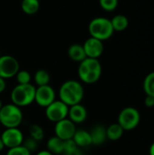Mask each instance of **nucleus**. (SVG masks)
I'll use <instances>...</instances> for the list:
<instances>
[{"mask_svg":"<svg viewBox=\"0 0 154 155\" xmlns=\"http://www.w3.org/2000/svg\"><path fill=\"white\" fill-rule=\"evenodd\" d=\"M84 96V87L81 83L75 80H68L64 82L59 89L60 100L69 107L81 104Z\"/></svg>","mask_w":154,"mask_h":155,"instance_id":"obj_1","label":"nucleus"},{"mask_svg":"<svg viewBox=\"0 0 154 155\" xmlns=\"http://www.w3.org/2000/svg\"><path fill=\"white\" fill-rule=\"evenodd\" d=\"M102 75V65L98 59L86 57L78 66L80 80L87 84L96 83Z\"/></svg>","mask_w":154,"mask_h":155,"instance_id":"obj_2","label":"nucleus"},{"mask_svg":"<svg viewBox=\"0 0 154 155\" xmlns=\"http://www.w3.org/2000/svg\"><path fill=\"white\" fill-rule=\"evenodd\" d=\"M36 88L31 84H17L11 92L10 97L12 104L18 107H25L34 102Z\"/></svg>","mask_w":154,"mask_h":155,"instance_id":"obj_3","label":"nucleus"},{"mask_svg":"<svg viewBox=\"0 0 154 155\" xmlns=\"http://www.w3.org/2000/svg\"><path fill=\"white\" fill-rule=\"evenodd\" d=\"M23 122V113L20 107L14 104H3L0 110V124L5 128H18Z\"/></svg>","mask_w":154,"mask_h":155,"instance_id":"obj_4","label":"nucleus"},{"mask_svg":"<svg viewBox=\"0 0 154 155\" xmlns=\"http://www.w3.org/2000/svg\"><path fill=\"white\" fill-rule=\"evenodd\" d=\"M91 37L101 41L109 39L113 34V28L111 20L105 17H96L93 19L88 26Z\"/></svg>","mask_w":154,"mask_h":155,"instance_id":"obj_5","label":"nucleus"},{"mask_svg":"<svg viewBox=\"0 0 154 155\" xmlns=\"http://www.w3.org/2000/svg\"><path fill=\"white\" fill-rule=\"evenodd\" d=\"M141 120L140 113L133 107H126L123 109L118 116V124L124 131L135 129Z\"/></svg>","mask_w":154,"mask_h":155,"instance_id":"obj_6","label":"nucleus"},{"mask_svg":"<svg viewBox=\"0 0 154 155\" xmlns=\"http://www.w3.org/2000/svg\"><path fill=\"white\" fill-rule=\"evenodd\" d=\"M68 111L69 106H67L61 100H54L45 108V116L50 122L57 123L68 116Z\"/></svg>","mask_w":154,"mask_h":155,"instance_id":"obj_7","label":"nucleus"},{"mask_svg":"<svg viewBox=\"0 0 154 155\" xmlns=\"http://www.w3.org/2000/svg\"><path fill=\"white\" fill-rule=\"evenodd\" d=\"M19 71L18 61L11 55L0 56V77L9 79L16 75Z\"/></svg>","mask_w":154,"mask_h":155,"instance_id":"obj_8","label":"nucleus"},{"mask_svg":"<svg viewBox=\"0 0 154 155\" xmlns=\"http://www.w3.org/2000/svg\"><path fill=\"white\" fill-rule=\"evenodd\" d=\"M55 100V92L49 84L38 86L35 90L34 102L41 107L46 108Z\"/></svg>","mask_w":154,"mask_h":155,"instance_id":"obj_9","label":"nucleus"},{"mask_svg":"<svg viewBox=\"0 0 154 155\" xmlns=\"http://www.w3.org/2000/svg\"><path fill=\"white\" fill-rule=\"evenodd\" d=\"M0 138L5 147L9 149L20 146L24 142V135L18 128H5Z\"/></svg>","mask_w":154,"mask_h":155,"instance_id":"obj_10","label":"nucleus"},{"mask_svg":"<svg viewBox=\"0 0 154 155\" xmlns=\"http://www.w3.org/2000/svg\"><path fill=\"white\" fill-rule=\"evenodd\" d=\"M75 132H76L75 124H74L70 119L65 118L62 121L55 123V126H54L55 136L63 141L73 139Z\"/></svg>","mask_w":154,"mask_h":155,"instance_id":"obj_11","label":"nucleus"},{"mask_svg":"<svg viewBox=\"0 0 154 155\" xmlns=\"http://www.w3.org/2000/svg\"><path fill=\"white\" fill-rule=\"evenodd\" d=\"M83 47L84 49L86 57H89V58L98 59L103 52V41L93 38V37L88 38L83 45Z\"/></svg>","mask_w":154,"mask_h":155,"instance_id":"obj_12","label":"nucleus"},{"mask_svg":"<svg viewBox=\"0 0 154 155\" xmlns=\"http://www.w3.org/2000/svg\"><path fill=\"white\" fill-rule=\"evenodd\" d=\"M87 115H88V113H87L86 108L84 105H82L81 104H78L69 107L68 116H69V119L74 124L84 123L86 120Z\"/></svg>","mask_w":154,"mask_h":155,"instance_id":"obj_13","label":"nucleus"},{"mask_svg":"<svg viewBox=\"0 0 154 155\" xmlns=\"http://www.w3.org/2000/svg\"><path fill=\"white\" fill-rule=\"evenodd\" d=\"M90 135L92 138V144L93 145H101L103 144L106 139V128L103 125L98 124L94 126L90 132Z\"/></svg>","mask_w":154,"mask_h":155,"instance_id":"obj_14","label":"nucleus"},{"mask_svg":"<svg viewBox=\"0 0 154 155\" xmlns=\"http://www.w3.org/2000/svg\"><path fill=\"white\" fill-rule=\"evenodd\" d=\"M73 140L77 147H87L92 144V138L90 133L85 130H76Z\"/></svg>","mask_w":154,"mask_h":155,"instance_id":"obj_15","label":"nucleus"},{"mask_svg":"<svg viewBox=\"0 0 154 155\" xmlns=\"http://www.w3.org/2000/svg\"><path fill=\"white\" fill-rule=\"evenodd\" d=\"M68 55L71 60L74 62H79L81 63L86 58V54L84 52V49L83 45H72L69 49H68Z\"/></svg>","mask_w":154,"mask_h":155,"instance_id":"obj_16","label":"nucleus"},{"mask_svg":"<svg viewBox=\"0 0 154 155\" xmlns=\"http://www.w3.org/2000/svg\"><path fill=\"white\" fill-rule=\"evenodd\" d=\"M46 146H47V150L53 154L64 153V141L56 136L51 137L47 141Z\"/></svg>","mask_w":154,"mask_h":155,"instance_id":"obj_17","label":"nucleus"},{"mask_svg":"<svg viewBox=\"0 0 154 155\" xmlns=\"http://www.w3.org/2000/svg\"><path fill=\"white\" fill-rule=\"evenodd\" d=\"M113 31L122 32L124 31L129 25V19L124 15H116L111 20Z\"/></svg>","mask_w":154,"mask_h":155,"instance_id":"obj_18","label":"nucleus"},{"mask_svg":"<svg viewBox=\"0 0 154 155\" xmlns=\"http://www.w3.org/2000/svg\"><path fill=\"white\" fill-rule=\"evenodd\" d=\"M123 132H124V130L121 127V125L118 123L113 124L106 128L107 139H109L111 141H117L123 136Z\"/></svg>","mask_w":154,"mask_h":155,"instance_id":"obj_19","label":"nucleus"},{"mask_svg":"<svg viewBox=\"0 0 154 155\" xmlns=\"http://www.w3.org/2000/svg\"><path fill=\"white\" fill-rule=\"evenodd\" d=\"M21 7L26 15H34L39 10L40 3L39 0H23Z\"/></svg>","mask_w":154,"mask_h":155,"instance_id":"obj_20","label":"nucleus"},{"mask_svg":"<svg viewBox=\"0 0 154 155\" xmlns=\"http://www.w3.org/2000/svg\"><path fill=\"white\" fill-rule=\"evenodd\" d=\"M34 80L35 84L38 86L47 85L49 84V82H50V74H48L47 71L40 69L35 72L34 75Z\"/></svg>","mask_w":154,"mask_h":155,"instance_id":"obj_21","label":"nucleus"},{"mask_svg":"<svg viewBox=\"0 0 154 155\" xmlns=\"http://www.w3.org/2000/svg\"><path fill=\"white\" fill-rule=\"evenodd\" d=\"M29 135L31 138H33L34 140L37 141V142H40L44 139V129L39 125V124H33L29 126Z\"/></svg>","mask_w":154,"mask_h":155,"instance_id":"obj_22","label":"nucleus"},{"mask_svg":"<svg viewBox=\"0 0 154 155\" xmlns=\"http://www.w3.org/2000/svg\"><path fill=\"white\" fill-rule=\"evenodd\" d=\"M143 89L147 95L154 97V72L146 75L143 82Z\"/></svg>","mask_w":154,"mask_h":155,"instance_id":"obj_23","label":"nucleus"},{"mask_svg":"<svg viewBox=\"0 0 154 155\" xmlns=\"http://www.w3.org/2000/svg\"><path fill=\"white\" fill-rule=\"evenodd\" d=\"M16 80L18 84H30L31 74L26 70H19L16 74Z\"/></svg>","mask_w":154,"mask_h":155,"instance_id":"obj_24","label":"nucleus"},{"mask_svg":"<svg viewBox=\"0 0 154 155\" xmlns=\"http://www.w3.org/2000/svg\"><path fill=\"white\" fill-rule=\"evenodd\" d=\"M101 7L108 12H112L117 8L118 0H99Z\"/></svg>","mask_w":154,"mask_h":155,"instance_id":"obj_25","label":"nucleus"},{"mask_svg":"<svg viewBox=\"0 0 154 155\" xmlns=\"http://www.w3.org/2000/svg\"><path fill=\"white\" fill-rule=\"evenodd\" d=\"M6 155H31V153L23 145L8 149Z\"/></svg>","mask_w":154,"mask_h":155,"instance_id":"obj_26","label":"nucleus"},{"mask_svg":"<svg viewBox=\"0 0 154 155\" xmlns=\"http://www.w3.org/2000/svg\"><path fill=\"white\" fill-rule=\"evenodd\" d=\"M22 145L25 146L30 153H33V152L36 151V149L38 147V142L35 141V140H34L33 138L29 137L25 141L23 142V144Z\"/></svg>","mask_w":154,"mask_h":155,"instance_id":"obj_27","label":"nucleus"},{"mask_svg":"<svg viewBox=\"0 0 154 155\" xmlns=\"http://www.w3.org/2000/svg\"><path fill=\"white\" fill-rule=\"evenodd\" d=\"M78 147L75 144L74 141L73 139H69L66 141H64V153H71L74 150H76Z\"/></svg>","mask_w":154,"mask_h":155,"instance_id":"obj_28","label":"nucleus"},{"mask_svg":"<svg viewBox=\"0 0 154 155\" xmlns=\"http://www.w3.org/2000/svg\"><path fill=\"white\" fill-rule=\"evenodd\" d=\"M144 104L147 107H153L154 106V97L153 96H150L147 95L145 100H144Z\"/></svg>","mask_w":154,"mask_h":155,"instance_id":"obj_29","label":"nucleus"},{"mask_svg":"<svg viewBox=\"0 0 154 155\" xmlns=\"http://www.w3.org/2000/svg\"><path fill=\"white\" fill-rule=\"evenodd\" d=\"M6 87V84H5V79L0 77V94L3 93L5 90Z\"/></svg>","mask_w":154,"mask_h":155,"instance_id":"obj_30","label":"nucleus"},{"mask_svg":"<svg viewBox=\"0 0 154 155\" xmlns=\"http://www.w3.org/2000/svg\"><path fill=\"white\" fill-rule=\"evenodd\" d=\"M64 155H84L83 153L79 150V148H77L76 150L71 152V153H64Z\"/></svg>","mask_w":154,"mask_h":155,"instance_id":"obj_31","label":"nucleus"},{"mask_svg":"<svg viewBox=\"0 0 154 155\" xmlns=\"http://www.w3.org/2000/svg\"><path fill=\"white\" fill-rule=\"evenodd\" d=\"M36 155H54L53 153H51L48 150H43V151H40L38 152Z\"/></svg>","mask_w":154,"mask_h":155,"instance_id":"obj_32","label":"nucleus"},{"mask_svg":"<svg viewBox=\"0 0 154 155\" xmlns=\"http://www.w3.org/2000/svg\"><path fill=\"white\" fill-rule=\"evenodd\" d=\"M150 155H154V143L150 147Z\"/></svg>","mask_w":154,"mask_h":155,"instance_id":"obj_33","label":"nucleus"},{"mask_svg":"<svg viewBox=\"0 0 154 155\" xmlns=\"http://www.w3.org/2000/svg\"><path fill=\"white\" fill-rule=\"evenodd\" d=\"M4 148H5V145H4V143H3V142H2V140H1V138H0V152L3 151Z\"/></svg>","mask_w":154,"mask_h":155,"instance_id":"obj_34","label":"nucleus"},{"mask_svg":"<svg viewBox=\"0 0 154 155\" xmlns=\"http://www.w3.org/2000/svg\"><path fill=\"white\" fill-rule=\"evenodd\" d=\"M2 106H3V104H2V101L0 100V110H1V108H2Z\"/></svg>","mask_w":154,"mask_h":155,"instance_id":"obj_35","label":"nucleus"},{"mask_svg":"<svg viewBox=\"0 0 154 155\" xmlns=\"http://www.w3.org/2000/svg\"><path fill=\"white\" fill-rule=\"evenodd\" d=\"M0 56H1V53H0Z\"/></svg>","mask_w":154,"mask_h":155,"instance_id":"obj_36","label":"nucleus"}]
</instances>
